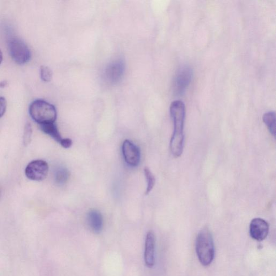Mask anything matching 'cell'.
<instances>
[{
	"mask_svg": "<svg viewBox=\"0 0 276 276\" xmlns=\"http://www.w3.org/2000/svg\"><path fill=\"white\" fill-rule=\"evenodd\" d=\"M170 114L174 123V132L170 148L172 155L178 158L182 155L184 147V123L185 115L184 104L181 100H175L170 107Z\"/></svg>",
	"mask_w": 276,
	"mask_h": 276,
	"instance_id": "1",
	"label": "cell"
},
{
	"mask_svg": "<svg viewBox=\"0 0 276 276\" xmlns=\"http://www.w3.org/2000/svg\"><path fill=\"white\" fill-rule=\"evenodd\" d=\"M196 252L199 261L204 266H208L215 256L213 236L208 228H204L198 233L196 240Z\"/></svg>",
	"mask_w": 276,
	"mask_h": 276,
	"instance_id": "2",
	"label": "cell"
},
{
	"mask_svg": "<svg viewBox=\"0 0 276 276\" xmlns=\"http://www.w3.org/2000/svg\"><path fill=\"white\" fill-rule=\"evenodd\" d=\"M29 114L31 118L40 125L55 123L57 118L54 106L42 99H37L31 103Z\"/></svg>",
	"mask_w": 276,
	"mask_h": 276,
	"instance_id": "3",
	"label": "cell"
},
{
	"mask_svg": "<svg viewBox=\"0 0 276 276\" xmlns=\"http://www.w3.org/2000/svg\"><path fill=\"white\" fill-rule=\"evenodd\" d=\"M8 48L13 60L19 65H24L29 61L30 50L23 41L17 38L10 39L8 42Z\"/></svg>",
	"mask_w": 276,
	"mask_h": 276,
	"instance_id": "4",
	"label": "cell"
},
{
	"mask_svg": "<svg viewBox=\"0 0 276 276\" xmlns=\"http://www.w3.org/2000/svg\"><path fill=\"white\" fill-rule=\"evenodd\" d=\"M193 70L189 66H184L180 68L175 76L173 88L175 94L182 95L187 90L192 81Z\"/></svg>",
	"mask_w": 276,
	"mask_h": 276,
	"instance_id": "5",
	"label": "cell"
},
{
	"mask_svg": "<svg viewBox=\"0 0 276 276\" xmlns=\"http://www.w3.org/2000/svg\"><path fill=\"white\" fill-rule=\"evenodd\" d=\"M49 171V165L43 160H36L30 162L26 167V177L33 181L41 182L45 180Z\"/></svg>",
	"mask_w": 276,
	"mask_h": 276,
	"instance_id": "6",
	"label": "cell"
},
{
	"mask_svg": "<svg viewBox=\"0 0 276 276\" xmlns=\"http://www.w3.org/2000/svg\"><path fill=\"white\" fill-rule=\"evenodd\" d=\"M269 230L268 223L261 218L253 219L249 227L250 235L253 240L262 241L267 238Z\"/></svg>",
	"mask_w": 276,
	"mask_h": 276,
	"instance_id": "7",
	"label": "cell"
},
{
	"mask_svg": "<svg viewBox=\"0 0 276 276\" xmlns=\"http://www.w3.org/2000/svg\"><path fill=\"white\" fill-rule=\"evenodd\" d=\"M122 151L125 162L130 166L136 167L140 161L139 148L129 140H125L122 146Z\"/></svg>",
	"mask_w": 276,
	"mask_h": 276,
	"instance_id": "8",
	"label": "cell"
},
{
	"mask_svg": "<svg viewBox=\"0 0 276 276\" xmlns=\"http://www.w3.org/2000/svg\"><path fill=\"white\" fill-rule=\"evenodd\" d=\"M156 236L152 231L147 233L144 253V260L146 266L151 268L155 264Z\"/></svg>",
	"mask_w": 276,
	"mask_h": 276,
	"instance_id": "9",
	"label": "cell"
},
{
	"mask_svg": "<svg viewBox=\"0 0 276 276\" xmlns=\"http://www.w3.org/2000/svg\"><path fill=\"white\" fill-rule=\"evenodd\" d=\"M124 65L121 61H116L111 63L106 69V77L111 82L115 83L119 81L123 76Z\"/></svg>",
	"mask_w": 276,
	"mask_h": 276,
	"instance_id": "10",
	"label": "cell"
},
{
	"mask_svg": "<svg viewBox=\"0 0 276 276\" xmlns=\"http://www.w3.org/2000/svg\"><path fill=\"white\" fill-rule=\"evenodd\" d=\"M88 225L90 230L95 233H99L103 228V218L102 214L96 210L89 212L87 215Z\"/></svg>",
	"mask_w": 276,
	"mask_h": 276,
	"instance_id": "11",
	"label": "cell"
},
{
	"mask_svg": "<svg viewBox=\"0 0 276 276\" xmlns=\"http://www.w3.org/2000/svg\"><path fill=\"white\" fill-rule=\"evenodd\" d=\"M40 126L42 131L60 144L62 138L55 123L40 125Z\"/></svg>",
	"mask_w": 276,
	"mask_h": 276,
	"instance_id": "12",
	"label": "cell"
},
{
	"mask_svg": "<svg viewBox=\"0 0 276 276\" xmlns=\"http://www.w3.org/2000/svg\"><path fill=\"white\" fill-rule=\"evenodd\" d=\"M263 120L267 125L271 134L276 136V114L274 111L265 114L263 116Z\"/></svg>",
	"mask_w": 276,
	"mask_h": 276,
	"instance_id": "13",
	"label": "cell"
},
{
	"mask_svg": "<svg viewBox=\"0 0 276 276\" xmlns=\"http://www.w3.org/2000/svg\"><path fill=\"white\" fill-rule=\"evenodd\" d=\"M70 177V173L65 167H60L57 169L55 175L56 183L59 185L66 184Z\"/></svg>",
	"mask_w": 276,
	"mask_h": 276,
	"instance_id": "14",
	"label": "cell"
},
{
	"mask_svg": "<svg viewBox=\"0 0 276 276\" xmlns=\"http://www.w3.org/2000/svg\"><path fill=\"white\" fill-rule=\"evenodd\" d=\"M144 173L147 183L146 192V194L147 195L151 192L154 187H155L156 178L155 176H154L152 172L150 171V169L148 167L145 168Z\"/></svg>",
	"mask_w": 276,
	"mask_h": 276,
	"instance_id": "15",
	"label": "cell"
},
{
	"mask_svg": "<svg viewBox=\"0 0 276 276\" xmlns=\"http://www.w3.org/2000/svg\"><path fill=\"white\" fill-rule=\"evenodd\" d=\"M40 71L42 80L46 82H48L51 80L52 72L50 68L46 66H42Z\"/></svg>",
	"mask_w": 276,
	"mask_h": 276,
	"instance_id": "16",
	"label": "cell"
},
{
	"mask_svg": "<svg viewBox=\"0 0 276 276\" xmlns=\"http://www.w3.org/2000/svg\"><path fill=\"white\" fill-rule=\"evenodd\" d=\"M32 134H33V130H32L31 125L29 123H27L24 127L23 134V143L25 146H27L30 144Z\"/></svg>",
	"mask_w": 276,
	"mask_h": 276,
	"instance_id": "17",
	"label": "cell"
},
{
	"mask_svg": "<svg viewBox=\"0 0 276 276\" xmlns=\"http://www.w3.org/2000/svg\"><path fill=\"white\" fill-rule=\"evenodd\" d=\"M7 101L3 97H0V118L2 117L7 109Z\"/></svg>",
	"mask_w": 276,
	"mask_h": 276,
	"instance_id": "18",
	"label": "cell"
},
{
	"mask_svg": "<svg viewBox=\"0 0 276 276\" xmlns=\"http://www.w3.org/2000/svg\"><path fill=\"white\" fill-rule=\"evenodd\" d=\"M60 144L63 148H69L72 146V141L69 138H65V139H62Z\"/></svg>",
	"mask_w": 276,
	"mask_h": 276,
	"instance_id": "19",
	"label": "cell"
},
{
	"mask_svg": "<svg viewBox=\"0 0 276 276\" xmlns=\"http://www.w3.org/2000/svg\"><path fill=\"white\" fill-rule=\"evenodd\" d=\"M3 61V55L1 50H0V65H1Z\"/></svg>",
	"mask_w": 276,
	"mask_h": 276,
	"instance_id": "20",
	"label": "cell"
}]
</instances>
